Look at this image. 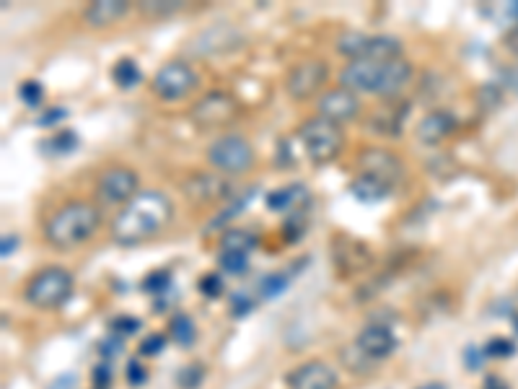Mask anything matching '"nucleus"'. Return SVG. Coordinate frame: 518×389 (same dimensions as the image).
<instances>
[{"mask_svg": "<svg viewBox=\"0 0 518 389\" xmlns=\"http://www.w3.org/2000/svg\"><path fill=\"white\" fill-rule=\"evenodd\" d=\"M174 218V203L164 190H140L112 221V242L120 247H140L156 239Z\"/></svg>", "mask_w": 518, "mask_h": 389, "instance_id": "nucleus-1", "label": "nucleus"}, {"mask_svg": "<svg viewBox=\"0 0 518 389\" xmlns=\"http://www.w3.org/2000/svg\"><path fill=\"white\" fill-rule=\"evenodd\" d=\"M415 76V65L410 60L394 63H376V60H350L340 71V86L355 94H373L384 99H397Z\"/></svg>", "mask_w": 518, "mask_h": 389, "instance_id": "nucleus-2", "label": "nucleus"}, {"mask_svg": "<svg viewBox=\"0 0 518 389\" xmlns=\"http://www.w3.org/2000/svg\"><path fill=\"white\" fill-rule=\"evenodd\" d=\"M102 226V208L91 200H70L52 213L42 226L45 242L55 249H76Z\"/></svg>", "mask_w": 518, "mask_h": 389, "instance_id": "nucleus-3", "label": "nucleus"}, {"mask_svg": "<svg viewBox=\"0 0 518 389\" xmlns=\"http://www.w3.org/2000/svg\"><path fill=\"white\" fill-rule=\"evenodd\" d=\"M298 141L304 146V154L311 164L327 166L342 154L345 135H342V125H335V122L314 115L306 117V120L298 125Z\"/></svg>", "mask_w": 518, "mask_h": 389, "instance_id": "nucleus-4", "label": "nucleus"}, {"mask_svg": "<svg viewBox=\"0 0 518 389\" xmlns=\"http://www.w3.org/2000/svg\"><path fill=\"white\" fill-rule=\"evenodd\" d=\"M76 278L63 265H47L34 278H29L24 288L26 304L34 309H60L73 296Z\"/></svg>", "mask_w": 518, "mask_h": 389, "instance_id": "nucleus-5", "label": "nucleus"}, {"mask_svg": "<svg viewBox=\"0 0 518 389\" xmlns=\"http://www.w3.org/2000/svg\"><path fill=\"white\" fill-rule=\"evenodd\" d=\"M205 159L213 172L223 174V177H241V174L252 172L257 156H254V146L244 135L226 133L210 143Z\"/></svg>", "mask_w": 518, "mask_h": 389, "instance_id": "nucleus-6", "label": "nucleus"}, {"mask_svg": "<svg viewBox=\"0 0 518 389\" xmlns=\"http://www.w3.org/2000/svg\"><path fill=\"white\" fill-rule=\"evenodd\" d=\"M239 117V99L231 91H208L190 107V120L200 130L226 128Z\"/></svg>", "mask_w": 518, "mask_h": 389, "instance_id": "nucleus-7", "label": "nucleus"}, {"mask_svg": "<svg viewBox=\"0 0 518 389\" xmlns=\"http://www.w3.org/2000/svg\"><path fill=\"white\" fill-rule=\"evenodd\" d=\"M329 81V63L322 58L298 60L283 81L285 94L291 96L293 102H309L314 96L324 94V86Z\"/></svg>", "mask_w": 518, "mask_h": 389, "instance_id": "nucleus-8", "label": "nucleus"}, {"mask_svg": "<svg viewBox=\"0 0 518 389\" xmlns=\"http://www.w3.org/2000/svg\"><path fill=\"white\" fill-rule=\"evenodd\" d=\"M195 68L184 60H169L156 71L151 81V91L161 99V102H184L192 91L197 89Z\"/></svg>", "mask_w": 518, "mask_h": 389, "instance_id": "nucleus-9", "label": "nucleus"}, {"mask_svg": "<svg viewBox=\"0 0 518 389\" xmlns=\"http://www.w3.org/2000/svg\"><path fill=\"white\" fill-rule=\"evenodd\" d=\"M94 192L102 205H122V208H125V205L140 192V177L133 166H107V169L96 177Z\"/></svg>", "mask_w": 518, "mask_h": 389, "instance_id": "nucleus-10", "label": "nucleus"}, {"mask_svg": "<svg viewBox=\"0 0 518 389\" xmlns=\"http://www.w3.org/2000/svg\"><path fill=\"white\" fill-rule=\"evenodd\" d=\"M355 166H358V174L381 179L389 187H397L402 177H405V161L399 159L394 151L381 146L363 148L361 154L355 156Z\"/></svg>", "mask_w": 518, "mask_h": 389, "instance_id": "nucleus-11", "label": "nucleus"}, {"mask_svg": "<svg viewBox=\"0 0 518 389\" xmlns=\"http://www.w3.org/2000/svg\"><path fill=\"white\" fill-rule=\"evenodd\" d=\"M285 387L288 389H337L340 387V374H337L322 358H309L293 366L285 374Z\"/></svg>", "mask_w": 518, "mask_h": 389, "instance_id": "nucleus-12", "label": "nucleus"}, {"mask_svg": "<svg viewBox=\"0 0 518 389\" xmlns=\"http://www.w3.org/2000/svg\"><path fill=\"white\" fill-rule=\"evenodd\" d=\"M316 115L335 122V125H345V122L355 120V117L361 115V96L355 94V91L345 89V86L327 89L316 99Z\"/></svg>", "mask_w": 518, "mask_h": 389, "instance_id": "nucleus-13", "label": "nucleus"}, {"mask_svg": "<svg viewBox=\"0 0 518 389\" xmlns=\"http://www.w3.org/2000/svg\"><path fill=\"white\" fill-rule=\"evenodd\" d=\"M182 195L192 205H215L231 195V185L218 172L190 174L182 182Z\"/></svg>", "mask_w": 518, "mask_h": 389, "instance_id": "nucleus-14", "label": "nucleus"}, {"mask_svg": "<svg viewBox=\"0 0 518 389\" xmlns=\"http://www.w3.org/2000/svg\"><path fill=\"white\" fill-rule=\"evenodd\" d=\"M355 345L361 348L363 356L371 358L373 364H379V361H386V358L392 356L397 351V335L389 325L384 322H368L358 335H355Z\"/></svg>", "mask_w": 518, "mask_h": 389, "instance_id": "nucleus-15", "label": "nucleus"}, {"mask_svg": "<svg viewBox=\"0 0 518 389\" xmlns=\"http://www.w3.org/2000/svg\"><path fill=\"white\" fill-rule=\"evenodd\" d=\"M130 0H94L81 11L83 24L94 29V32H104V29H112L114 24H120L130 13Z\"/></svg>", "mask_w": 518, "mask_h": 389, "instance_id": "nucleus-16", "label": "nucleus"}, {"mask_svg": "<svg viewBox=\"0 0 518 389\" xmlns=\"http://www.w3.org/2000/svg\"><path fill=\"white\" fill-rule=\"evenodd\" d=\"M456 128H459V120L454 117V112H449V109H433V112H428L423 120L417 122L415 138L420 143H425V146H438L446 138H451L456 133Z\"/></svg>", "mask_w": 518, "mask_h": 389, "instance_id": "nucleus-17", "label": "nucleus"}, {"mask_svg": "<svg viewBox=\"0 0 518 389\" xmlns=\"http://www.w3.org/2000/svg\"><path fill=\"white\" fill-rule=\"evenodd\" d=\"M239 45H241L239 29L221 24L200 34V37L192 42V52H195V55H223V52L236 50Z\"/></svg>", "mask_w": 518, "mask_h": 389, "instance_id": "nucleus-18", "label": "nucleus"}, {"mask_svg": "<svg viewBox=\"0 0 518 389\" xmlns=\"http://www.w3.org/2000/svg\"><path fill=\"white\" fill-rule=\"evenodd\" d=\"M306 203H309V187L301 185V182H293V185L278 187V190L267 192V198H265L267 211L288 213V216L304 211Z\"/></svg>", "mask_w": 518, "mask_h": 389, "instance_id": "nucleus-19", "label": "nucleus"}, {"mask_svg": "<svg viewBox=\"0 0 518 389\" xmlns=\"http://www.w3.org/2000/svg\"><path fill=\"white\" fill-rule=\"evenodd\" d=\"M405 55V42L394 34H368L366 55L363 60H376V63H394Z\"/></svg>", "mask_w": 518, "mask_h": 389, "instance_id": "nucleus-20", "label": "nucleus"}, {"mask_svg": "<svg viewBox=\"0 0 518 389\" xmlns=\"http://www.w3.org/2000/svg\"><path fill=\"white\" fill-rule=\"evenodd\" d=\"M407 112H410L407 104H397V107H379L371 115V120H368V128H371L373 133L386 135V138H397V135L402 133Z\"/></svg>", "mask_w": 518, "mask_h": 389, "instance_id": "nucleus-21", "label": "nucleus"}, {"mask_svg": "<svg viewBox=\"0 0 518 389\" xmlns=\"http://www.w3.org/2000/svg\"><path fill=\"white\" fill-rule=\"evenodd\" d=\"M348 190L350 195H353L355 200H361V203H381V200H386L392 195L394 187H389L386 182H381V179L376 177H368V174H358L348 185Z\"/></svg>", "mask_w": 518, "mask_h": 389, "instance_id": "nucleus-22", "label": "nucleus"}, {"mask_svg": "<svg viewBox=\"0 0 518 389\" xmlns=\"http://www.w3.org/2000/svg\"><path fill=\"white\" fill-rule=\"evenodd\" d=\"M166 335H169L179 348H192L197 340V325L195 319L187 312H174L169 317V327H166Z\"/></svg>", "mask_w": 518, "mask_h": 389, "instance_id": "nucleus-23", "label": "nucleus"}, {"mask_svg": "<svg viewBox=\"0 0 518 389\" xmlns=\"http://www.w3.org/2000/svg\"><path fill=\"white\" fill-rule=\"evenodd\" d=\"M109 76H112L114 86L120 91H133L135 86H140V81H143V71H140V65L135 58L114 60Z\"/></svg>", "mask_w": 518, "mask_h": 389, "instance_id": "nucleus-24", "label": "nucleus"}, {"mask_svg": "<svg viewBox=\"0 0 518 389\" xmlns=\"http://www.w3.org/2000/svg\"><path fill=\"white\" fill-rule=\"evenodd\" d=\"M291 281H293L291 270H272V273L262 275V278L257 281L259 299H265V301L278 299V296H283L285 291H288Z\"/></svg>", "mask_w": 518, "mask_h": 389, "instance_id": "nucleus-25", "label": "nucleus"}, {"mask_svg": "<svg viewBox=\"0 0 518 389\" xmlns=\"http://www.w3.org/2000/svg\"><path fill=\"white\" fill-rule=\"evenodd\" d=\"M218 244H221L223 252H247V255H252L254 249H257V236L249 229L231 226V229H223Z\"/></svg>", "mask_w": 518, "mask_h": 389, "instance_id": "nucleus-26", "label": "nucleus"}, {"mask_svg": "<svg viewBox=\"0 0 518 389\" xmlns=\"http://www.w3.org/2000/svg\"><path fill=\"white\" fill-rule=\"evenodd\" d=\"M140 16H146V19H169V16H177V13L184 11V3L182 0H140L138 6Z\"/></svg>", "mask_w": 518, "mask_h": 389, "instance_id": "nucleus-27", "label": "nucleus"}, {"mask_svg": "<svg viewBox=\"0 0 518 389\" xmlns=\"http://www.w3.org/2000/svg\"><path fill=\"white\" fill-rule=\"evenodd\" d=\"M218 268H221L223 275H231V278H241L247 275L249 268H252V255L247 252H223L218 255Z\"/></svg>", "mask_w": 518, "mask_h": 389, "instance_id": "nucleus-28", "label": "nucleus"}, {"mask_svg": "<svg viewBox=\"0 0 518 389\" xmlns=\"http://www.w3.org/2000/svg\"><path fill=\"white\" fill-rule=\"evenodd\" d=\"M366 42H368V34L345 32L340 39H337V52L345 55L348 60H363V55H366Z\"/></svg>", "mask_w": 518, "mask_h": 389, "instance_id": "nucleus-29", "label": "nucleus"}, {"mask_svg": "<svg viewBox=\"0 0 518 389\" xmlns=\"http://www.w3.org/2000/svg\"><path fill=\"white\" fill-rule=\"evenodd\" d=\"M42 146H45L52 156H68L78 148V135L70 128L55 130L50 141H45Z\"/></svg>", "mask_w": 518, "mask_h": 389, "instance_id": "nucleus-30", "label": "nucleus"}, {"mask_svg": "<svg viewBox=\"0 0 518 389\" xmlns=\"http://www.w3.org/2000/svg\"><path fill=\"white\" fill-rule=\"evenodd\" d=\"M19 99L24 107L39 109L45 104V86L37 78H26V81L19 83Z\"/></svg>", "mask_w": 518, "mask_h": 389, "instance_id": "nucleus-31", "label": "nucleus"}, {"mask_svg": "<svg viewBox=\"0 0 518 389\" xmlns=\"http://www.w3.org/2000/svg\"><path fill=\"white\" fill-rule=\"evenodd\" d=\"M140 288H143V294L148 296H164L169 294L171 288V273L169 270H151V273L140 281Z\"/></svg>", "mask_w": 518, "mask_h": 389, "instance_id": "nucleus-32", "label": "nucleus"}, {"mask_svg": "<svg viewBox=\"0 0 518 389\" xmlns=\"http://www.w3.org/2000/svg\"><path fill=\"white\" fill-rule=\"evenodd\" d=\"M166 345H169V335H166V332H151V335H146V338L140 340L138 356L156 358L166 351Z\"/></svg>", "mask_w": 518, "mask_h": 389, "instance_id": "nucleus-33", "label": "nucleus"}, {"mask_svg": "<svg viewBox=\"0 0 518 389\" xmlns=\"http://www.w3.org/2000/svg\"><path fill=\"white\" fill-rule=\"evenodd\" d=\"M205 369L200 364H187L177 371V384L182 389H197L203 384Z\"/></svg>", "mask_w": 518, "mask_h": 389, "instance_id": "nucleus-34", "label": "nucleus"}, {"mask_svg": "<svg viewBox=\"0 0 518 389\" xmlns=\"http://www.w3.org/2000/svg\"><path fill=\"white\" fill-rule=\"evenodd\" d=\"M197 288H200V294L205 296V299H221L223 296V275L221 273H205L200 281H197Z\"/></svg>", "mask_w": 518, "mask_h": 389, "instance_id": "nucleus-35", "label": "nucleus"}, {"mask_svg": "<svg viewBox=\"0 0 518 389\" xmlns=\"http://www.w3.org/2000/svg\"><path fill=\"white\" fill-rule=\"evenodd\" d=\"M254 307H257V299L252 294H247V291H236L231 296V317L234 319L249 317L254 312Z\"/></svg>", "mask_w": 518, "mask_h": 389, "instance_id": "nucleus-36", "label": "nucleus"}, {"mask_svg": "<svg viewBox=\"0 0 518 389\" xmlns=\"http://www.w3.org/2000/svg\"><path fill=\"white\" fill-rule=\"evenodd\" d=\"M485 358H495V361H503V358H511L516 353V343L508 338H493L490 343L482 348Z\"/></svg>", "mask_w": 518, "mask_h": 389, "instance_id": "nucleus-37", "label": "nucleus"}, {"mask_svg": "<svg viewBox=\"0 0 518 389\" xmlns=\"http://www.w3.org/2000/svg\"><path fill=\"white\" fill-rule=\"evenodd\" d=\"M112 335H117V338H130V335H135V332L140 330V319L130 317V314H120V317L112 319Z\"/></svg>", "mask_w": 518, "mask_h": 389, "instance_id": "nucleus-38", "label": "nucleus"}, {"mask_svg": "<svg viewBox=\"0 0 518 389\" xmlns=\"http://www.w3.org/2000/svg\"><path fill=\"white\" fill-rule=\"evenodd\" d=\"M91 382H94V389H109L114 382V369L109 361H99V364L91 369Z\"/></svg>", "mask_w": 518, "mask_h": 389, "instance_id": "nucleus-39", "label": "nucleus"}, {"mask_svg": "<svg viewBox=\"0 0 518 389\" xmlns=\"http://www.w3.org/2000/svg\"><path fill=\"white\" fill-rule=\"evenodd\" d=\"M63 120H68V109L55 104V107H47L45 112L37 117V128H57Z\"/></svg>", "mask_w": 518, "mask_h": 389, "instance_id": "nucleus-40", "label": "nucleus"}, {"mask_svg": "<svg viewBox=\"0 0 518 389\" xmlns=\"http://www.w3.org/2000/svg\"><path fill=\"white\" fill-rule=\"evenodd\" d=\"M146 382L148 369L143 366V361H140V358H130V361H127V384H130V387H143Z\"/></svg>", "mask_w": 518, "mask_h": 389, "instance_id": "nucleus-41", "label": "nucleus"}, {"mask_svg": "<svg viewBox=\"0 0 518 389\" xmlns=\"http://www.w3.org/2000/svg\"><path fill=\"white\" fill-rule=\"evenodd\" d=\"M120 351H122V338H117V335H109V338L102 340V345H99L102 361H109L114 353H120Z\"/></svg>", "mask_w": 518, "mask_h": 389, "instance_id": "nucleus-42", "label": "nucleus"}, {"mask_svg": "<svg viewBox=\"0 0 518 389\" xmlns=\"http://www.w3.org/2000/svg\"><path fill=\"white\" fill-rule=\"evenodd\" d=\"M16 249H19V234H6L0 239V257H3V260L16 255Z\"/></svg>", "mask_w": 518, "mask_h": 389, "instance_id": "nucleus-43", "label": "nucleus"}, {"mask_svg": "<svg viewBox=\"0 0 518 389\" xmlns=\"http://www.w3.org/2000/svg\"><path fill=\"white\" fill-rule=\"evenodd\" d=\"M47 389H78V377L76 374H60Z\"/></svg>", "mask_w": 518, "mask_h": 389, "instance_id": "nucleus-44", "label": "nucleus"}, {"mask_svg": "<svg viewBox=\"0 0 518 389\" xmlns=\"http://www.w3.org/2000/svg\"><path fill=\"white\" fill-rule=\"evenodd\" d=\"M482 361H485V351H477V348L464 351V364H467L469 369H480Z\"/></svg>", "mask_w": 518, "mask_h": 389, "instance_id": "nucleus-45", "label": "nucleus"}, {"mask_svg": "<svg viewBox=\"0 0 518 389\" xmlns=\"http://www.w3.org/2000/svg\"><path fill=\"white\" fill-rule=\"evenodd\" d=\"M482 389H508V387L503 382H500V379L495 377V374H490V377L485 379V387H482Z\"/></svg>", "mask_w": 518, "mask_h": 389, "instance_id": "nucleus-46", "label": "nucleus"}, {"mask_svg": "<svg viewBox=\"0 0 518 389\" xmlns=\"http://www.w3.org/2000/svg\"><path fill=\"white\" fill-rule=\"evenodd\" d=\"M417 389H449V387H446V384H441V382H428V384H420Z\"/></svg>", "mask_w": 518, "mask_h": 389, "instance_id": "nucleus-47", "label": "nucleus"}]
</instances>
